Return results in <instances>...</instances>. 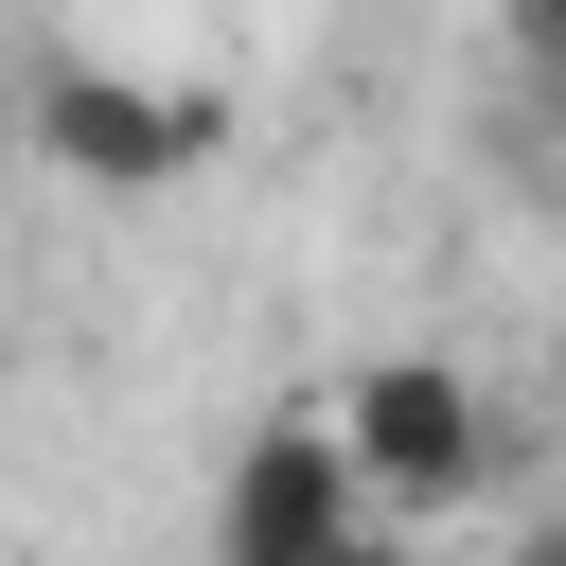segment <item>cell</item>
Instances as JSON below:
<instances>
[{"mask_svg": "<svg viewBox=\"0 0 566 566\" xmlns=\"http://www.w3.org/2000/svg\"><path fill=\"white\" fill-rule=\"evenodd\" d=\"M336 442H354V495H371V513H460V495L495 478V407H478V371H442V354H371V371L336 389Z\"/></svg>", "mask_w": 566, "mask_h": 566, "instance_id": "cell-1", "label": "cell"}, {"mask_svg": "<svg viewBox=\"0 0 566 566\" xmlns=\"http://www.w3.org/2000/svg\"><path fill=\"white\" fill-rule=\"evenodd\" d=\"M513 35H531V53H548V71H566V0H513Z\"/></svg>", "mask_w": 566, "mask_h": 566, "instance_id": "cell-4", "label": "cell"}, {"mask_svg": "<svg viewBox=\"0 0 566 566\" xmlns=\"http://www.w3.org/2000/svg\"><path fill=\"white\" fill-rule=\"evenodd\" d=\"M354 531H389V513L354 495V442H336V407H283V424H248V460H230V548H212V566H354Z\"/></svg>", "mask_w": 566, "mask_h": 566, "instance_id": "cell-2", "label": "cell"}, {"mask_svg": "<svg viewBox=\"0 0 566 566\" xmlns=\"http://www.w3.org/2000/svg\"><path fill=\"white\" fill-rule=\"evenodd\" d=\"M548 389H566V354H548Z\"/></svg>", "mask_w": 566, "mask_h": 566, "instance_id": "cell-6", "label": "cell"}, {"mask_svg": "<svg viewBox=\"0 0 566 566\" xmlns=\"http://www.w3.org/2000/svg\"><path fill=\"white\" fill-rule=\"evenodd\" d=\"M35 142H53L71 177L142 195V177H195V159H212V88H142V71H53V88H35Z\"/></svg>", "mask_w": 566, "mask_h": 566, "instance_id": "cell-3", "label": "cell"}, {"mask_svg": "<svg viewBox=\"0 0 566 566\" xmlns=\"http://www.w3.org/2000/svg\"><path fill=\"white\" fill-rule=\"evenodd\" d=\"M513 566H566V513H548V531H531V548H513Z\"/></svg>", "mask_w": 566, "mask_h": 566, "instance_id": "cell-5", "label": "cell"}]
</instances>
